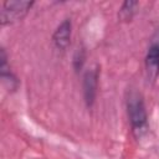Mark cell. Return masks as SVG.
I'll use <instances>...</instances> for the list:
<instances>
[{"instance_id":"obj_5","label":"cell","mask_w":159,"mask_h":159,"mask_svg":"<svg viewBox=\"0 0 159 159\" xmlns=\"http://www.w3.org/2000/svg\"><path fill=\"white\" fill-rule=\"evenodd\" d=\"M98 76H99L98 67L91 68V70L86 71V73L83 75V82H82L83 97H84V102H86L87 107H92L96 101L97 87H98Z\"/></svg>"},{"instance_id":"obj_3","label":"cell","mask_w":159,"mask_h":159,"mask_svg":"<svg viewBox=\"0 0 159 159\" xmlns=\"http://www.w3.org/2000/svg\"><path fill=\"white\" fill-rule=\"evenodd\" d=\"M145 77L149 83H154L159 76V27L150 37L144 58Z\"/></svg>"},{"instance_id":"obj_1","label":"cell","mask_w":159,"mask_h":159,"mask_svg":"<svg viewBox=\"0 0 159 159\" xmlns=\"http://www.w3.org/2000/svg\"><path fill=\"white\" fill-rule=\"evenodd\" d=\"M125 104H127V113H128L132 133L137 139H140L148 132V127H149L144 98L138 91L132 89L127 94Z\"/></svg>"},{"instance_id":"obj_4","label":"cell","mask_w":159,"mask_h":159,"mask_svg":"<svg viewBox=\"0 0 159 159\" xmlns=\"http://www.w3.org/2000/svg\"><path fill=\"white\" fill-rule=\"evenodd\" d=\"M0 77H1V82H2L4 87L7 91L15 92L19 88V84H20L19 78L11 71V67L9 63V57H7L6 50L4 47H1V50H0Z\"/></svg>"},{"instance_id":"obj_2","label":"cell","mask_w":159,"mask_h":159,"mask_svg":"<svg viewBox=\"0 0 159 159\" xmlns=\"http://www.w3.org/2000/svg\"><path fill=\"white\" fill-rule=\"evenodd\" d=\"M35 1H25V0H6L2 2L1 15H0V24L1 26L12 25L17 21H21Z\"/></svg>"},{"instance_id":"obj_6","label":"cell","mask_w":159,"mask_h":159,"mask_svg":"<svg viewBox=\"0 0 159 159\" xmlns=\"http://www.w3.org/2000/svg\"><path fill=\"white\" fill-rule=\"evenodd\" d=\"M71 35L72 22L70 19H66L57 26V29L52 34V43L55 48L58 51H65L71 42Z\"/></svg>"},{"instance_id":"obj_8","label":"cell","mask_w":159,"mask_h":159,"mask_svg":"<svg viewBox=\"0 0 159 159\" xmlns=\"http://www.w3.org/2000/svg\"><path fill=\"white\" fill-rule=\"evenodd\" d=\"M84 58V56H83V52L81 51H78L77 53H76V56H75V60H73V65H75V68H76V71H78L80 68H82V65H83V60Z\"/></svg>"},{"instance_id":"obj_7","label":"cell","mask_w":159,"mask_h":159,"mask_svg":"<svg viewBox=\"0 0 159 159\" xmlns=\"http://www.w3.org/2000/svg\"><path fill=\"white\" fill-rule=\"evenodd\" d=\"M138 6H139L138 1H132V0L124 1L120 5L119 10H118V19H119V21H122V22L132 21V19L134 17V15L137 12Z\"/></svg>"}]
</instances>
